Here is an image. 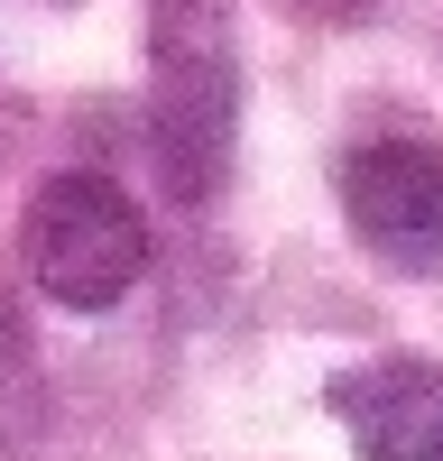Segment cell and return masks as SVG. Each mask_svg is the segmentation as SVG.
Returning <instances> with one entry per match:
<instances>
[{
	"label": "cell",
	"mask_w": 443,
	"mask_h": 461,
	"mask_svg": "<svg viewBox=\"0 0 443 461\" xmlns=\"http://www.w3.org/2000/svg\"><path fill=\"white\" fill-rule=\"evenodd\" d=\"M342 221L406 277L443 267V148L434 139H360L342 158Z\"/></svg>",
	"instance_id": "obj_3"
},
{
	"label": "cell",
	"mask_w": 443,
	"mask_h": 461,
	"mask_svg": "<svg viewBox=\"0 0 443 461\" xmlns=\"http://www.w3.org/2000/svg\"><path fill=\"white\" fill-rule=\"evenodd\" d=\"M28 286L65 314H111L148 277V212L111 176H47L19 221Z\"/></svg>",
	"instance_id": "obj_2"
},
{
	"label": "cell",
	"mask_w": 443,
	"mask_h": 461,
	"mask_svg": "<svg viewBox=\"0 0 443 461\" xmlns=\"http://www.w3.org/2000/svg\"><path fill=\"white\" fill-rule=\"evenodd\" d=\"M323 397L360 461H443V360L379 351V360H351Z\"/></svg>",
	"instance_id": "obj_4"
},
{
	"label": "cell",
	"mask_w": 443,
	"mask_h": 461,
	"mask_svg": "<svg viewBox=\"0 0 443 461\" xmlns=\"http://www.w3.org/2000/svg\"><path fill=\"white\" fill-rule=\"evenodd\" d=\"M28 406H37V369H28V341L10 323V304H0V452L28 434Z\"/></svg>",
	"instance_id": "obj_5"
},
{
	"label": "cell",
	"mask_w": 443,
	"mask_h": 461,
	"mask_svg": "<svg viewBox=\"0 0 443 461\" xmlns=\"http://www.w3.org/2000/svg\"><path fill=\"white\" fill-rule=\"evenodd\" d=\"M240 37L222 0H148V148L176 203H212L240 148Z\"/></svg>",
	"instance_id": "obj_1"
}]
</instances>
